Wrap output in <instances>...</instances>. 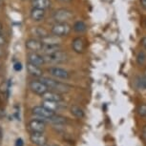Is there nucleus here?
I'll list each match as a JSON object with an SVG mask.
<instances>
[{
  "instance_id": "6e6552de",
  "label": "nucleus",
  "mask_w": 146,
  "mask_h": 146,
  "mask_svg": "<svg viewBox=\"0 0 146 146\" xmlns=\"http://www.w3.org/2000/svg\"><path fill=\"white\" fill-rule=\"evenodd\" d=\"M49 73L51 74L54 78L58 79H68L70 78V74L67 71L59 67H52L49 69Z\"/></svg>"
},
{
  "instance_id": "9d476101",
  "label": "nucleus",
  "mask_w": 146,
  "mask_h": 146,
  "mask_svg": "<svg viewBox=\"0 0 146 146\" xmlns=\"http://www.w3.org/2000/svg\"><path fill=\"white\" fill-rule=\"evenodd\" d=\"M25 46L27 49L33 51L34 53L38 51L41 52V49H42V43H41V41L38 39H35V38H30V39L26 40Z\"/></svg>"
},
{
  "instance_id": "423d86ee",
  "label": "nucleus",
  "mask_w": 146,
  "mask_h": 146,
  "mask_svg": "<svg viewBox=\"0 0 146 146\" xmlns=\"http://www.w3.org/2000/svg\"><path fill=\"white\" fill-rule=\"evenodd\" d=\"M28 127L31 133H44L46 129V123L44 120L34 118L28 123Z\"/></svg>"
},
{
  "instance_id": "c9c22d12",
  "label": "nucleus",
  "mask_w": 146,
  "mask_h": 146,
  "mask_svg": "<svg viewBox=\"0 0 146 146\" xmlns=\"http://www.w3.org/2000/svg\"><path fill=\"white\" fill-rule=\"evenodd\" d=\"M145 78H146V70H145Z\"/></svg>"
},
{
  "instance_id": "39448f33",
  "label": "nucleus",
  "mask_w": 146,
  "mask_h": 146,
  "mask_svg": "<svg viewBox=\"0 0 146 146\" xmlns=\"http://www.w3.org/2000/svg\"><path fill=\"white\" fill-rule=\"evenodd\" d=\"M72 17H73V13L66 9H59L54 13V19L57 23H66V21L70 20Z\"/></svg>"
},
{
  "instance_id": "a878e982",
  "label": "nucleus",
  "mask_w": 146,
  "mask_h": 146,
  "mask_svg": "<svg viewBox=\"0 0 146 146\" xmlns=\"http://www.w3.org/2000/svg\"><path fill=\"white\" fill-rule=\"evenodd\" d=\"M137 112H139V115H141V117H146V104L140 105L137 109Z\"/></svg>"
},
{
  "instance_id": "2f4dec72",
  "label": "nucleus",
  "mask_w": 146,
  "mask_h": 146,
  "mask_svg": "<svg viewBox=\"0 0 146 146\" xmlns=\"http://www.w3.org/2000/svg\"><path fill=\"white\" fill-rule=\"evenodd\" d=\"M140 3H141V6L146 10V0H140Z\"/></svg>"
},
{
  "instance_id": "aec40b11",
  "label": "nucleus",
  "mask_w": 146,
  "mask_h": 146,
  "mask_svg": "<svg viewBox=\"0 0 146 146\" xmlns=\"http://www.w3.org/2000/svg\"><path fill=\"white\" fill-rule=\"evenodd\" d=\"M57 51H60V45H44V44H42L41 52L44 54V56L49 54H53Z\"/></svg>"
},
{
  "instance_id": "7ed1b4c3",
  "label": "nucleus",
  "mask_w": 146,
  "mask_h": 146,
  "mask_svg": "<svg viewBox=\"0 0 146 146\" xmlns=\"http://www.w3.org/2000/svg\"><path fill=\"white\" fill-rule=\"evenodd\" d=\"M71 26L68 23H56L52 27L51 33L54 36L61 37V36H66L71 33Z\"/></svg>"
},
{
  "instance_id": "bb28decb",
  "label": "nucleus",
  "mask_w": 146,
  "mask_h": 146,
  "mask_svg": "<svg viewBox=\"0 0 146 146\" xmlns=\"http://www.w3.org/2000/svg\"><path fill=\"white\" fill-rule=\"evenodd\" d=\"M13 69H15V71H21V69H22V65H21V63H19V62H17V63H15V66H13Z\"/></svg>"
},
{
  "instance_id": "7c9ffc66",
  "label": "nucleus",
  "mask_w": 146,
  "mask_h": 146,
  "mask_svg": "<svg viewBox=\"0 0 146 146\" xmlns=\"http://www.w3.org/2000/svg\"><path fill=\"white\" fill-rule=\"evenodd\" d=\"M16 146H23V140L21 139H18L16 140Z\"/></svg>"
},
{
  "instance_id": "4be33fe9",
  "label": "nucleus",
  "mask_w": 146,
  "mask_h": 146,
  "mask_svg": "<svg viewBox=\"0 0 146 146\" xmlns=\"http://www.w3.org/2000/svg\"><path fill=\"white\" fill-rule=\"evenodd\" d=\"M73 29H74V31H75V32L81 34V33L86 32L87 26H86V24H85L83 21H76V23L74 24Z\"/></svg>"
},
{
  "instance_id": "412c9836",
  "label": "nucleus",
  "mask_w": 146,
  "mask_h": 146,
  "mask_svg": "<svg viewBox=\"0 0 146 146\" xmlns=\"http://www.w3.org/2000/svg\"><path fill=\"white\" fill-rule=\"evenodd\" d=\"M71 114L78 118L84 117V111L78 105H73L71 107Z\"/></svg>"
},
{
  "instance_id": "5701e85b",
  "label": "nucleus",
  "mask_w": 146,
  "mask_h": 146,
  "mask_svg": "<svg viewBox=\"0 0 146 146\" xmlns=\"http://www.w3.org/2000/svg\"><path fill=\"white\" fill-rule=\"evenodd\" d=\"M32 32L34 33V34L36 35V36L40 37V39H41V38H44V37L48 36V35H49L48 32H47L45 29L41 28V27H35V28L32 30Z\"/></svg>"
},
{
  "instance_id": "f03ea898",
  "label": "nucleus",
  "mask_w": 146,
  "mask_h": 146,
  "mask_svg": "<svg viewBox=\"0 0 146 146\" xmlns=\"http://www.w3.org/2000/svg\"><path fill=\"white\" fill-rule=\"evenodd\" d=\"M67 54L65 52H62L61 50L54 52L53 54H45L43 56L45 63H51V64H56V63L65 62L67 60Z\"/></svg>"
},
{
  "instance_id": "dca6fc26",
  "label": "nucleus",
  "mask_w": 146,
  "mask_h": 146,
  "mask_svg": "<svg viewBox=\"0 0 146 146\" xmlns=\"http://www.w3.org/2000/svg\"><path fill=\"white\" fill-rule=\"evenodd\" d=\"M27 71L31 76H35V78H40L42 76V70L40 69V67H37L35 65H33L31 63L27 64Z\"/></svg>"
},
{
  "instance_id": "e433bc0d",
  "label": "nucleus",
  "mask_w": 146,
  "mask_h": 146,
  "mask_svg": "<svg viewBox=\"0 0 146 146\" xmlns=\"http://www.w3.org/2000/svg\"><path fill=\"white\" fill-rule=\"evenodd\" d=\"M32 1H34V0H32Z\"/></svg>"
},
{
  "instance_id": "cd10ccee",
  "label": "nucleus",
  "mask_w": 146,
  "mask_h": 146,
  "mask_svg": "<svg viewBox=\"0 0 146 146\" xmlns=\"http://www.w3.org/2000/svg\"><path fill=\"white\" fill-rule=\"evenodd\" d=\"M142 137H143V139L146 141V126H144L142 129Z\"/></svg>"
},
{
  "instance_id": "20e7f679",
  "label": "nucleus",
  "mask_w": 146,
  "mask_h": 146,
  "mask_svg": "<svg viewBox=\"0 0 146 146\" xmlns=\"http://www.w3.org/2000/svg\"><path fill=\"white\" fill-rule=\"evenodd\" d=\"M33 115H35V118H38V119L44 120L45 121L46 119L49 120V118H51L53 115H54V112L49 111L48 109L44 108L43 106H35L34 108L32 110Z\"/></svg>"
},
{
  "instance_id": "6ab92c4d",
  "label": "nucleus",
  "mask_w": 146,
  "mask_h": 146,
  "mask_svg": "<svg viewBox=\"0 0 146 146\" xmlns=\"http://www.w3.org/2000/svg\"><path fill=\"white\" fill-rule=\"evenodd\" d=\"M49 121L54 125H64L67 123V118L62 117V115H60L54 114L51 118H49Z\"/></svg>"
},
{
  "instance_id": "473e14b6",
  "label": "nucleus",
  "mask_w": 146,
  "mask_h": 146,
  "mask_svg": "<svg viewBox=\"0 0 146 146\" xmlns=\"http://www.w3.org/2000/svg\"><path fill=\"white\" fill-rule=\"evenodd\" d=\"M60 2H63V3H67V2H70L71 0H58Z\"/></svg>"
},
{
  "instance_id": "72a5a7b5",
  "label": "nucleus",
  "mask_w": 146,
  "mask_h": 146,
  "mask_svg": "<svg viewBox=\"0 0 146 146\" xmlns=\"http://www.w3.org/2000/svg\"><path fill=\"white\" fill-rule=\"evenodd\" d=\"M2 30H3V26H2V24L0 23V33H1Z\"/></svg>"
},
{
  "instance_id": "4468645a",
  "label": "nucleus",
  "mask_w": 146,
  "mask_h": 146,
  "mask_svg": "<svg viewBox=\"0 0 146 146\" xmlns=\"http://www.w3.org/2000/svg\"><path fill=\"white\" fill-rule=\"evenodd\" d=\"M40 41L44 45H59L60 42H61L59 37L54 36V35H50L44 38H41Z\"/></svg>"
},
{
  "instance_id": "393cba45",
  "label": "nucleus",
  "mask_w": 146,
  "mask_h": 146,
  "mask_svg": "<svg viewBox=\"0 0 146 146\" xmlns=\"http://www.w3.org/2000/svg\"><path fill=\"white\" fill-rule=\"evenodd\" d=\"M137 85H139V88L141 89H146V78L145 76H140V78H137Z\"/></svg>"
},
{
  "instance_id": "c756f323",
  "label": "nucleus",
  "mask_w": 146,
  "mask_h": 146,
  "mask_svg": "<svg viewBox=\"0 0 146 146\" xmlns=\"http://www.w3.org/2000/svg\"><path fill=\"white\" fill-rule=\"evenodd\" d=\"M141 44H142V46H143V48L146 50V36H143L142 37V39H141Z\"/></svg>"
},
{
  "instance_id": "c85d7f7f",
  "label": "nucleus",
  "mask_w": 146,
  "mask_h": 146,
  "mask_svg": "<svg viewBox=\"0 0 146 146\" xmlns=\"http://www.w3.org/2000/svg\"><path fill=\"white\" fill-rule=\"evenodd\" d=\"M4 44H5V38L3 37V35L0 34V46L4 45Z\"/></svg>"
},
{
  "instance_id": "ddd939ff",
  "label": "nucleus",
  "mask_w": 146,
  "mask_h": 146,
  "mask_svg": "<svg viewBox=\"0 0 146 146\" xmlns=\"http://www.w3.org/2000/svg\"><path fill=\"white\" fill-rule=\"evenodd\" d=\"M72 47H73V50L76 52V53L80 54L84 51L85 46H84V41L81 39L80 37H76L73 40V43H72Z\"/></svg>"
},
{
  "instance_id": "0eeeda50",
  "label": "nucleus",
  "mask_w": 146,
  "mask_h": 146,
  "mask_svg": "<svg viewBox=\"0 0 146 146\" xmlns=\"http://www.w3.org/2000/svg\"><path fill=\"white\" fill-rule=\"evenodd\" d=\"M30 89L32 92H34L36 95H39L42 96L46 92H48L49 89L45 84L41 80H33L30 83Z\"/></svg>"
},
{
  "instance_id": "2eb2a0df",
  "label": "nucleus",
  "mask_w": 146,
  "mask_h": 146,
  "mask_svg": "<svg viewBox=\"0 0 146 146\" xmlns=\"http://www.w3.org/2000/svg\"><path fill=\"white\" fill-rule=\"evenodd\" d=\"M33 8H36V9L44 10L50 8L51 6V1L50 0H34L32 1Z\"/></svg>"
},
{
  "instance_id": "9b49d317",
  "label": "nucleus",
  "mask_w": 146,
  "mask_h": 146,
  "mask_svg": "<svg viewBox=\"0 0 146 146\" xmlns=\"http://www.w3.org/2000/svg\"><path fill=\"white\" fill-rule=\"evenodd\" d=\"M43 100H49V101H54V102H61L62 101V96L59 93L54 92V91H48L42 96Z\"/></svg>"
},
{
  "instance_id": "f704fd0d",
  "label": "nucleus",
  "mask_w": 146,
  "mask_h": 146,
  "mask_svg": "<svg viewBox=\"0 0 146 146\" xmlns=\"http://www.w3.org/2000/svg\"><path fill=\"white\" fill-rule=\"evenodd\" d=\"M44 146H56V145H48V144H46V145H44Z\"/></svg>"
},
{
  "instance_id": "b1692460",
  "label": "nucleus",
  "mask_w": 146,
  "mask_h": 146,
  "mask_svg": "<svg viewBox=\"0 0 146 146\" xmlns=\"http://www.w3.org/2000/svg\"><path fill=\"white\" fill-rule=\"evenodd\" d=\"M137 61L139 65H143L146 61V54L144 52H139L137 56Z\"/></svg>"
},
{
  "instance_id": "f257e3e1",
  "label": "nucleus",
  "mask_w": 146,
  "mask_h": 146,
  "mask_svg": "<svg viewBox=\"0 0 146 146\" xmlns=\"http://www.w3.org/2000/svg\"><path fill=\"white\" fill-rule=\"evenodd\" d=\"M41 81L48 87V89H50L51 91H54V92H56V93L69 92V91H70V88H71L67 84L56 81V80H54V79H52L49 78H43L41 79Z\"/></svg>"
},
{
  "instance_id": "a211bd4d",
  "label": "nucleus",
  "mask_w": 146,
  "mask_h": 146,
  "mask_svg": "<svg viewBox=\"0 0 146 146\" xmlns=\"http://www.w3.org/2000/svg\"><path fill=\"white\" fill-rule=\"evenodd\" d=\"M41 106H43L44 108L48 109L51 112H56L60 108L59 102H54V101H49V100H43L41 103Z\"/></svg>"
},
{
  "instance_id": "f3484780",
  "label": "nucleus",
  "mask_w": 146,
  "mask_h": 146,
  "mask_svg": "<svg viewBox=\"0 0 146 146\" xmlns=\"http://www.w3.org/2000/svg\"><path fill=\"white\" fill-rule=\"evenodd\" d=\"M31 18L34 21H40L41 19H43V17L45 16V11L36 9V8H33L31 10Z\"/></svg>"
},
{
  "instance_id": "1a4fd4ad",
  "label": "nucleus",
  "mask_w": 146,
  "mask_h": 146,
  "mask_svg": "<svg viewBox=\"0 0 146 146\" xmlns=\"http://www.w3.org/2000/svg\"><path fill=\"white\" fill-rule=\"evenodd\" d=\"M30 139L36 146H44L47 144V137L44 133H31Z\"/></svg>"
},
{
  "instance_id": "f8f14e48",
  "label": "nucleus",
  "mask_w": 146,
  "mask_h": 146,
  "mask_svg": "<svg viewBox=\"0 0 146 146\" xmlns=\"http://www.w3.org/2000/svg\"><path fill=\"white\" fill-rule=\"evenodd\" d=\"M28 63H31L33 65H35L37 67L39 66H42L45 61H44V58L42 56L36 53H32L28 54Z\"/></svg>"
}]
</instances>
